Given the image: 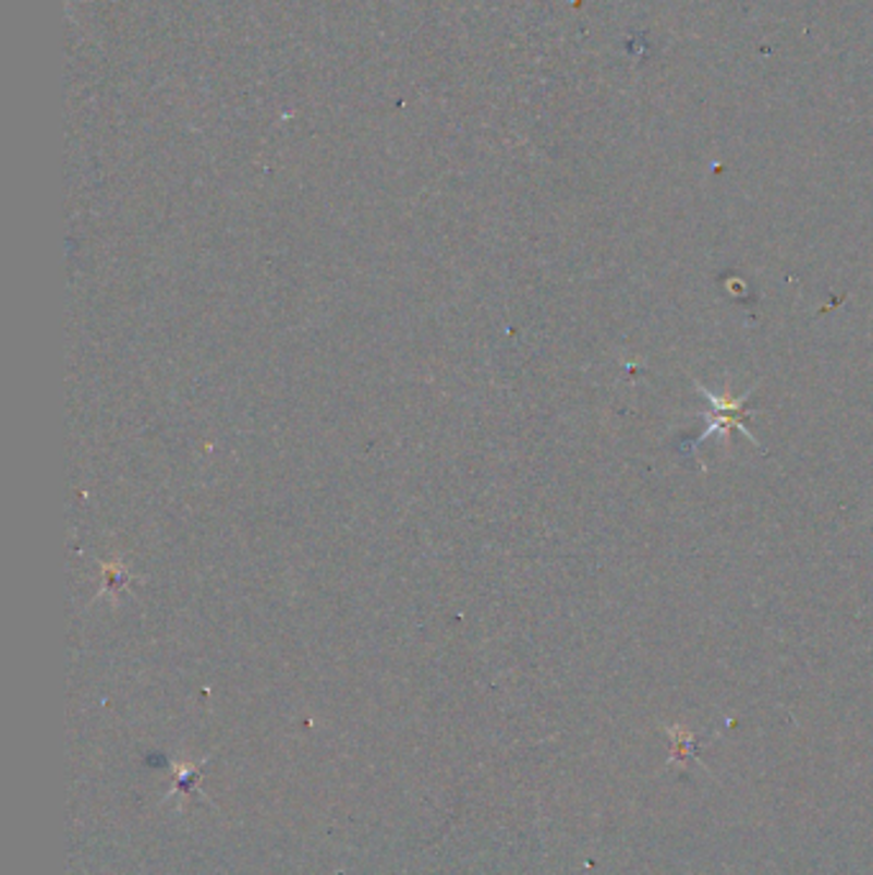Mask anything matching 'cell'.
I'll use <instances>...</instances> for the list:
<instances>
[{
  "label": "cell",
  "mask_w": 873,
  "mask_h": 875,
  "mask_svg": "<svg viewBox=\"0 0 873 875\" xmlns=\"http://www.w3.org/2000/svg\"><path fill=\"white\" fill-rule=\"evenodd\" d=\"M700 392L707 397V402H713L715 408H717V415H715V423H710L707 428H704V433H702V438L700 440H704L710 436V433H715V430H730V428H740L745 433L748 438L753 440V436L751 433H748V428L743 425V415H745V400L743 402H732V400H720V397H715V394H710L707 389H702L700 387Z\"/></svg>",
  "instance_id": "cell-1"
}]
</instances>
